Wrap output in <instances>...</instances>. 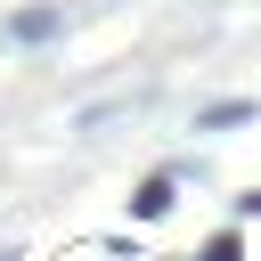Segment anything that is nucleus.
I'll return each instance as SVG.
<instances>
[{
    "label": "nucleus",
    "mask_w": 261,
    "mask_h": 261,
    "mask_svg": "<svg viewBox=\"0 0 261 261\" xmlns=\"http://www.w3.org/2000/svg\"><path fill=\"white\" fill-rule=\"evenodd\" d=\"M245 114H253V106H245V98H228V106H212V114H204V130H228V122H245Z\"/></svg>",
    "instance_id": "3"
},
{
    "label": "nucleus",
    "mask_w": 261,
    "mask_h": 261,
    "mask_svg": "<svg viewBox=\"0 0 261 261\" xmlns=\"http://www.w3.org/2000/svg\"><path fill=\"white\" fill-rule=\"evenodd\" d=\"M130 212H139V220H155V212H171V179L155 171V179H147V188L130 196Z\"/></svg>",
    "instance_id": "1"
},
{
    "label": "nucleus",
    "mask_w": 261,
    "mask_h": 261,
    "mask_svg": "<svg viewBox=\"0 0 261 261\" xmlns=\"http://www.w3.org/2000/svg\"><path fill=\"white\" fill-rule=\"evenodd\" d=\"M245 212H253V220H261V188H253V196H245Z\"/></svg>",
    "instance_id": "5"
},
{
    "label": "nucleus",
    "mask_w": 261,
    "mask_h": 261,
    "mask_svg": "<svg viewBox=\"0 0 261 261\" xmlns=\"http://www.w3.org/2000/svg\"><path fill=\"white\" fill-rule=\"evenodd\" d=\"M57 33V8H16V41H49Z\"/></svg>",
    "instance_id": "2"
},
{
    "label": "nucleus",
    "mask_w": 261,
    "mask_h": 261,
    "mask_svg": "<svg viewBox=\"0 0 261 261\" xmlns=\"http://www.w3.org/2000/svg\"><path fill=\"white\" fill-rule=\"evenodd\" d=\"M204 261H237V237H212V245H204Z\"/></svg>",
    "instance_id": "4"
}]
</instances>
